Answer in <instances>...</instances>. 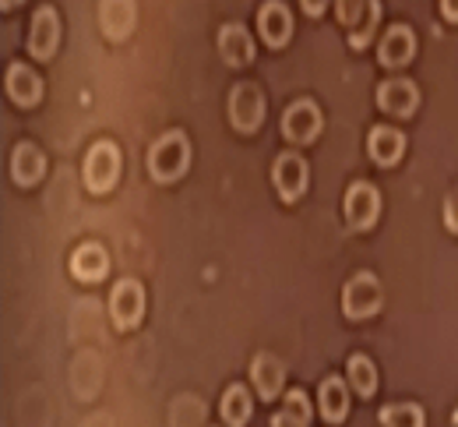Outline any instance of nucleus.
I'll list each match as a JSON object with an SVG mask.
<instances>
[{
    "label": "nucleus",
    "instance_id": "a211bd4d",
    "mask_svg": "<svg viewBox=\"0 0 458 427\" xmlns=\"http://www.w3.org/2000/svg\"><path fill=\"white\" fill-rule=\"evenodd\" d=\"M367 152L377 167H395L405 152V134L395 127H374L367 138Z\"/></svg>",
    "mask_w": 458,
    "mask_h": 427
},
{
    "label": "nucleus",
    "instance_id": "dca6fc26",
    "mask_svg": "<svg viewBox=\"0 0 458 427\" xmlns=\"http://www.w3.org/2000/svg\"><path fill=\"white\" fill-rule=\"evenodd\" d=\"M219 54H223V61L229 67H247V64L254 61V39H250V32L240 21L223 25V32H219Z\"/></svg>",
    "mask_w": 458,
    "mask_h": 427
},
{
    "label": "nucleus",
    "instance_id": "4468645a",
    "mask_svg": "<svg viewBox=\"0 0 458 427\" xmlns=\"http://www.w3.org/2000/svg\"><path fill=\"white\" fill-rule=\"evenodd\" d=\"M43 174H47V156H43V149L32 145V141H21V145L14 149V156H11V177H14V184L32 187V184L43 181Z\"/></svg>",
    "mask_w": 458,
    "mask_h": 427
},
{
    "label": "nucleus",
    "instance_id": "393cba45",
    "mask_svg": "<svg viewBox=\"0 0 458 427\" xmlns=\"http://www.w3.org/2000/svg\"><path fill=\"white\" fill-rule=\"evenodd\" d=\"M367 4H370V0H335L339 21H343L349 32H352V29L363 21V14H367Z\"/></svg>",
    "mask_w": 458,
    "mask_h": 427
},
{
    "label": "nucleus",
    "instance_id": "aec40b11",
    "mask_svg": "<svg viewBox=\"0 0 458 427\" xmlns=\"http://www.w3.org/2000/svg\"><path fill=\"white\" fill-rule=\"evenodd\" d=\"M106 269H110V258H106V251L99 244L74 247V254H71V272H74V279H81V283H99V279L106 276Z\"/></svg>",
    "mask_w": 458,
    "mask_h": 427
},
{
    "label": "nucleus",
    "instance_id": "7c9ffc66",
    "mask_svg": "<svg viewBox=\"0 0 458 427\" xmlns=\"http://www.w3.org/2000/svg\"><path fill=\"white\" fill-rule=\"evenodd\" d=\"M18 4H21V0H0V7H4V11H11V7H18Z\"/></svg>",
    "mask_w": 458,
    "mask_h": 427
},
{
    "label": "nucleus",
    "instance_id": "6ab92c4d",
    "mask_svg": "<svg viewBox=\"0 0 458 427\" xmlns=\"http://www.w3.org/2000/svg\"><path fill=\"white\" fill-rule=\"evenodd\" d=\"M318 403H321V417L328 424H343L345 414H349V385H345L339 374L325 378L321 389H318Z\"/></svg>",
    "mask_w": 458,
    "mask_h": 427
},
{
    "label": "nucleus",
    "instance_id": "a878e982",
    "mask_svg": "<svg viewBox=\"0 0 458 427\" xmlns=\"http://www.w3.org/2000/svg\"><path fill=\"white\" fill-rule=\"evenodd\" d=\"M286 410L293 417H300V421H307L310 424V403H307V396L300 392V389H293L286 396Z\"/></svg>",
    "mask_w": 458,
    "mask_h": 427
},
{
    "label": "nucleus",
    "instance_id": "7ed1b4c3",
    "mask_svg": "<svg viewBox=\"0 0 458 427\" xmlns=\"http://www.w3.org/2000/svg\"><path fill=\"white\" fill-rule=\"evenodd\" d=\"M265 110H268L265 92H261L254 81L233 85V92H229V124H233L236 131H243V134L258 131V127L265 124Z\"/></svg>",
    "mask_w": 458,
    "mask_h": 427
},
{
    "label": "nucleus",
    "instance_id": "2eb2a0df",
    "mask_svg": "<svg viewBox=\"0 0 458 427\" xmlns=\"http://www.w3.org/2000/svg\"><path fill=\"white\" fill-rule=\"evenodd\" d=\"M377 57L385 67H405V64L416 57V36L409 25H392L377 47Z\"/></svg>",
    "mask_w": 458,
    "mask_h": 427
},
{
    "label": "nucleus",
    "instance_id": "b1692460",
    "mask_svg": "<svg viewBox=\"0 0 458 427\" xmlns=\"http://www.w3.org/2000/svg\"><path fill=\"white\" fill-rule=\"evenodd\" d=\"M381 424L385 427H423V410L416 403H388L381 410Z\"/></svg>",
    "mask_w": 458,
    "mask_h": 427
},
{
    "label": "nucleus",
    "instance_id": "5701e85b",
    "mask_svg": "<svg viewBox=\"0 0 458 427\" xmlns=\"http://www.w3.org/2000/svg\"><path fill=\"white\" fill-rule=\"evenodd\" d=\"M381 14H385V7H381V0H370L367 4V14H363V21L349 32V47L352 50H363V47H370V39H374V32H377V25H381Z\"/></svg>",
    "mask_w": 458,
    "mask_h": 427
},
{
    "label": "nucleus",
    "instance_id": "6e6552de",
    "mask_svg": "<svg viewBox=\"0 0 458 427\" xmlns=\"http://www.w3.org/2000/svg\"><path fill=\"white\" fill-rule=\"evenodd\" d=\"M60 43V14L57 7L43 4L36 14H32V29H29V54L39 57V61H50L57 54Z\"/></svg>",
    "mask_w": 458,
    "mask_h": 427
},
{
    "label": "nucleus",
    "instance_id": "20e7f679",
    "mask_svg": "<svg viewBox=\"0 0 458 427\" xmlns=\"http://www.w3.org/2000/svg\"><path fill=\"white\" fill-rule=\"evenodd\" d=\"M343 212L349 230H370L377 223V216H381V191L374 184L356 181L345 191Z\"/></svg>",
    "mask_w": 458,
    "mask_h": 427
},
{
    "label": "nucleus",
    "instance_id": "2f4dec72",
    "mask_svg": "<svg viewBox=\"0 0 458 427\" xmlns=\"http://www.w3.org/2000/svg\"><path fill=\"white\" fill-rule=\"evenodd\" d=\"M452 424H455V427H458V410H455V417H452Z\"/></svg>",
    "mask_w": 458,
    "mask_h": 427
},
{
    "label": "nucleus",
    "instance_id": "9b49d317",
    "mask_svg": "<svg viewBox=\"0 0 458 427\" xmlns=\"http://www.w3.org/2000/svg\"><path fill=\"white\" fill-rule=\"evenodd\" d=\"M99 25L114 43L127 39L138 25V4L134 0H99Z\"/></svg>",
    "mask_w": 458,
    "mask_h": 427
},
{
    "label": "nucleus",
    "instance_id": "bb28decb",
    "mask_svg": "<svg viewBox=\"0 0 458 427\" xmlns=\"http://www.w3.org/2000/svg\"><path fill=\"white\" fill-rule=\"evenodd\" d=\"M445 226L458 234V187L448 191V198H445Z\"/></svg>",
    "mask_w": 458,
    "mask_h": 427
},
{
    "label": "nucleus",
    "instance_id": "c85d7f7f",
    "mask_svg": "<svg viewBox=\"0 0 458 427\" xmlns=\"http://www.w3.org/2000/svg\"><path fill=\"white\" fill-rule=\"evenodd\" d=\"M300 7H303L307 14H314V18H318V14H325V7H328V0H300Z\"/></svg>",
    "mask_w": 458,
    "mask_h": 427
},
{
    "label": "nucleus",
    "instance_id": "39448f33",
    "mask_svg": "<svg viewBox=\"0 0 458 427\" xmlns=\"http://www.w3.org/2000/svg\"><path fill=\"white\" fill-rule=\"evenodd\" d=\"M120 177V149L114 141H96L85 156V184L92 194H106Z\"/></svg>",
    "mask_w": 458,
    "mask_h": 427
},
{
    "label": "nucleus",
    "instance_id": "1a4fd4ad",
    "mask_svg": "<svg viewBox=\"0 0 458 427\" xmlns=\"http://www.w3.org/2000/svg\"><path fill=\"white\" fill-rule=\"evenodd\" d=\"M258 32L276 50L286 47L289 39H293V14H289V7L283 0H265L258 7Z\"/></svg>",
    "mask_w": 458,
    "mask_h": 427
},
{
    "label": "nucleus",
    "instance_id": "c756f323",
    "mask_svg": "<svg viewBox=\"0 0 458 427\" xmlns=\"http://www.w3.org/2000/svg\"><path fill=\"white\" fill-rule=\"evenodd\" d=\"M441 14L448 21H458V0H441Z\"/></svg>",
    "mask_w": 458,
    "mask_h": 427
},
{
    "label": "nucleus",
    "instance_id": "f3484780",
    "mask_svg": "<svg viewBox=\"0 0 458 427\" xmlns=\"http://www.w3.org/2000/svg\"><path fill=\"white\" fill-rule=\"evenodd\" d=\"M250 381L258 385V396L268 403V399H276V396L283 392L286 367H283L279 357H272V354H258L254 364H250Z\"/></svg>",
    "mask_w": 458,
    "mask_h": 427
},
{
    "label": "nucleus",
    "instance_id": "4be33fe9",
    "mask_svg": "<svg viewBox=\"0 0 458 427\" xmlns=\"http://www.w3.org/2000/svg\"><path fill=\"white\" fill-rule=\"evenodd\" d=\"M349 385L360 396H374V389H377V367L370 364V357H363V354L349 357Z\"/></svg>",
    "mask_w": 458,
    "mask_h": 427
},
{
    "label": "nucleus",
    "instance_id": "cd10ccee",
    "mask_svg": "<svg viewBox=\"0 0 458 427\" xmlns=\"http://www.w3.org/2000/svg\"><path fill=\"white\" fill-rule=\"evenodd\" d=\"M272 427H307V421H300V417H293V414H276V421H272Z\"/></svg>",
    "mask_w": 458,
    "mask_h": 427
},
{
    "label": "nucleus",
    "instance_id": "f257e3e1",
    "mask_svg": "<svg viewBox=\"0 0 458 427\" xmlns=\"http://www.w3.org/2000/svg\"><path fill=\"white\" fill-rule=\"evenodd\" d=\"M187 167H191V141H187L183 131L163 134V138L148 149V174H152V181H159V184L180 181V177L187 174Z\"/></svg>",
    "mask_w": 458,
    "mask_h": 427
},
{
    "label": "nucleus",
    "instance_id": "f8f14e48",
    "mask_svg": "<svg viewBox=\"0 0 458 427\" xmlns=\"http://www.w3.org/2000/svg\"><path fill=\"white\" fill-rule=\"evenodd\" d=\"M416 103H420V89L409 81V78H392L377 89V107L392 117H409L416 114Z\"/></svg>",
    "mask_w": 458,
    "mask_h": 427
},
{
    "label": "nucleus",
    "instance_id": "412c9836",
    "mask_svg": "<svg viewBox=\"0 0 458 427\" xmlns=\"http://www.w3.org/2000/svg\"><path fill=\"white\" fill-rule=\"evenodd\" d=\"M223 421L229 427H243L250 421V396H247V389L243 385H229L226 392H223Z\"/></svg>",
    "mask_w": 458,
    "mask_h": 427
},
{
    "label": "nucleus",
    "instance_id": "423d86ee",
    "mask_svg": "<svg viewBox=\"0 0 458 427\" xmlns=\"http://www.w3.org/2000/svg\"><path fill=\"white\" fill-rule=\"evenodd\" d=\"M321 127H325V117H321L314 99H296L283 114V134H286L289 141H296V145L314 141L321 134Z\"/></svg>",
    "mask_w": 458,
    "mask_h": 427
},
{
    "label": "nucleus",
    "instance_id": "ddd939ff",
    "mask_svg": "<svg viewBox=\"0 0 458 427\" xmlns=\"http://www.w3.org/2000/svg\"><path fill=\"white\" fill-rule=\"evenodd\" d=\"M4 89H7V96L18 107H36L43 99V78L29 64H11L7 67V78H4Z\"/></svg>",
    "mask_w": 458,
    "mask_h": 427
},
{
    "label": "nucleus",
    "instance_id": "9d476101",
    "mask_svg": "<svg viewBox=\"0 0 458 427\" xmlns=\"http://www.w3.org/2000/svg\"><path fill=\"white\" fill-rule=\"evenodd\" d=\"M272 181H276V191H279L283 201H296L307 191V163H303V156H296V152L276 156Z\"/></svg>",
    "mask_w": 458,
    "mask_h": 427
},
{
    "label": "nucleus",
    "instance_id": "f03ea898",
    "mask_svg": "<svg viewBox=\"0 0 458 427\" xmlns=\"http://www.w3.org/2000/svg\"><path fill=\"white\" fill-rule=\"evenodd\" d=\"M381 304H385V286L374 272H356L343 286V314L349 321H363L377 314Z\"/></svg>",
    "mask_w": 458,
    "mask_h": 427
},
{
    "label": "nucleus",
    "instance_id": "0eeeda50",
    "mask_svg": "<svg viewBox=\"0 0 458 427\" xmlns=\"http://www.w3.org/2000/svg\"><path fill=\"white\" fill-rule=\"evenodd\" d=\"M110 314L116 329H134L145 314V286L138 279H120L110 294Z\"/></svg>",
    "mask_w": 458,
    "mask_h": 427
}]
</instances>
